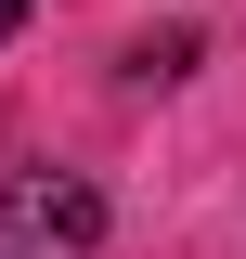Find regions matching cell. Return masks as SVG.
Returning <instances> with one entry per match:
<instances>
[{"mask_svg": "<svg viewBox=\"0 0 246 259\" xmlns=\"http://www.w3.org/2000/svg\"><path fill=\"white\" fill-rule=\"evenodd\" d=\"M13 26H26V0H0V39H13Z\"/></svg>", "mask_w": 246, "mask_h": 259, "instance_id": "cell-2", "label": "cell"}, {"mask_svg": "<svg viewBox=\"0 0 246 259\" xmlns=\"http://www.w3.org/2000/svg\"><path fill=\"white\" fill-rule=\"evenodd\" d=\"M104 194L78 168H0V259H91Z\"/></svg>", "mask_w": 246, "mask_h": 259, "instance_id": "cell-1", "label": "cell"}]
</instances>
